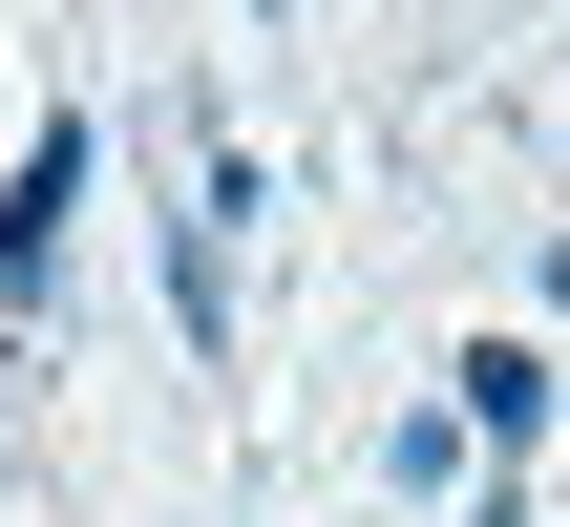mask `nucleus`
<instances>
[{
  "label": "nucleus",
  "instance_id": "2",
  "mask_svg": "<svg viewBox=\"0 0 570 527\" xmlns=\"http://www.w3.org/2000/svg\"><path fill=\"white\" fill-rule=\"evenodd\" d=\"M444 422H465L487 465H529V444H550V359H529V338H465V359H444Z\"/></svg>",
  "mask_w": 570,
  "mask_h": 527
},
{
  "label": "nucleus",
  "instance_id": "3",
  "mask_svg": "<svg viewBox=\"0 0 570 527\" xmlns=\"http://www.w3.org/2000/svg\"><path fill=\"white\" fill-rule=\"evenodd\" d=\"M169 338L233 359V232H212V211H169Z\"/></svg>",
  "mask_w": 570,
  "mask_h": 527
},
{
  "label": "nucleus",
  "instance_id": "1",
  "mask_svg": "<svg viewBox=\"0 0 570 527\" xmlns=\"http://www.w3.org/2000/svg\"><path fill=\"white\" fill-rule=\"evenodd\" d=\"M85 169H106V127L85 106H42V148L0 169V338L42 317V275H63V211H85Z\"/></svg>",
  "mask_w": 570,
  "mask_h": 527
}]
</instances>
